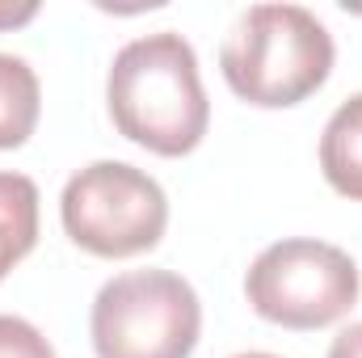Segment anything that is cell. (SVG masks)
<instances>
[{"label": "cell", "instance_id": "obj_1", "mask_svg": "<svg viewBox=\"0 0 362 358\" xmlns=\"http://www.w3.org/2000/svg\"><path fill=\"white\" fill-rule=\"evenodd\" d=\"M105 101L114 127L156 156L194 152L211 122L198 55L173 30L135 38L114 55L105 76Z\"/></svg>", "mask_w": 362, "mask_h": 358}, {"label": "cell", "instance_id": "obj_2", "mask_svg": "<svg viewBox=\"0 0 362 358\" xmlns=\"http://www.w3.org/2000/svg\"><path fill=\"white\" fill-rule=\"evenodd\" d=\"M219 68L249 105H299L333 72V34L299 4H253L223 38Z\"/></svg>", "mask_w": 362, "mask_h": 358}, {"label": "cell", "instance_id": "obj_3", "mask_svg": "<svg viewBox=\"0 0 362 358\" xmlns=\"http://www.w3.org/2000/svg\"><path fill=\"white\" fill-rule=\"evenodd\" d=\"M97 358H189L202 333V304L173 270H131L93 299Z\"/></svg>", "mask_w": 362, "mask_h": 358}, {"label": "cell", "instance_id": "obj_4", "mask_svg": "<svg viewBox=\"0 0 362 358\" xmlns=\"http://www.w3.org/2000/svg\"><path fill=\"white\" fill-rule=\"evenodd\" d=\"M64 232L93 258H135L160 245L169 198L160 181L127 161H97L64 185Z\"/></svg>", "mask_w": 362, "mask_h": 358}, {"label": "cell", "instance_id": "obj_5", "mask_svg": "<svg viewBox=\"0 0 362 358\" xmlns=\"http://www.w3.org/2000/svg\"><path fill=\"white\" fill-rule=\"evenodd\" d=\"M358 266L346 249L291 236L257 253L245 274L253 312L282 329H325L358 304Z\"/></svg>", "mask_w": 362, "mask_h": 358}, {"label": "cell", "instance_id": "obj_6", "mask_svg": "<svg viewBox=\"0 0 362 358\" xmlns=\"http://www.w3.org/2000/svg\"><path fill=\"white\" fill-rule=\"evenodd\" d=\"M320 169L341 198L362 202V93L333 110L320 135Z\"/></svg>", "mask_w": 362, "mask_h": 358}, {"label": "cell", "instance_id": "obj_7", "mask_svg": "<svg viewBox=\"0 0 362 358\" xmlns=\"http://www.w3.org/2000/svg\"><path fill=\"white\" fill-rule=\"evenodd\" d=\"M38 241V185L25 173H0V282Z\"/></svg>", "mask_w": 362, "mask_h": 358}, {"label": "cell", "instance_id": "obj_8", "mask_svg": "<svg viewBox=\"0 0 362 358\" xmlns=\"http://www.w3.org/2000/svg\"><path fill=\"white\" fill-rule=\"evenodd\" d=\"M38 105H42V89L34 68L17 55H0V152L21 148L34 135Z\"/></svg>", "mask_w": 362, "mask_h": 358}, {"label": "cell", "instance_id": "obj_9", "mask_svg": "<svg viewBox=\"0 0 362 358\" xmlns=\"http://www.w3.org/2000/svg\"><path fill=\"white\" fill-rule=\"evenodd\" d=\"M0 358H55V350L30 321L0 316Z\"/></svg>", "mask_w": 362, "mask_h": 358}, {"label": "cell", "instance_id": "obj_10", "mask_svg": "<svg viewBox=\"0 0 362 358\" xmlns=\"http://www.w3.org/2000/svg\"><path fill=\"white\" fill-rule=\"evenodd\" d=\"M329 358H362V321L358 325H350V329H341V333L333 337Z\"/></svg>", "mask_w": 362, "mask_h": 358}, {"label": "cell", "instance_id": "obj_11", "mask_svg": "<svg viewBox=\"0 0 362 358\" xmlns=\"http://www.w3.org/2000/svg\"><path fill=\"white\" fill-rule=\"evenodd\" d=\"M38 13V4H0V30H13L21 21H30Z\"/></svg>", "mask_w": 362, "mask_h": 358}, {"label": "cell", "instance_id": "obj_12", "mask_svg": "<svg viewBox=\"0 0 362 358\" xmlns=\"http://www.w3.org/2000/svg\"><path fill=\"white\" fill-rule=\"evenodd\" d=\"M236 358H278V354H262V350H253V354H236Z\"/></svg>", "mask_w": 362, "mask_h": 358}]
</instances>
